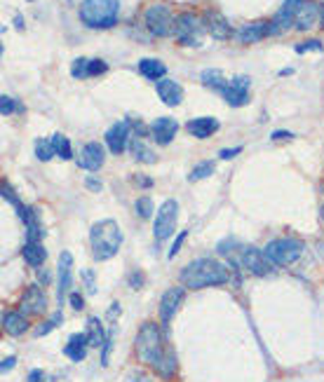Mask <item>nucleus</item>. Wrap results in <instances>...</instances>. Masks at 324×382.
I'll use <instances>...</instances> for the list:
<instances>
[{"mask_svg":"<svg viewBox=\"0 0 324 382\" xmlns=\"http://www.w3.org/2000/svg\"><path fill=\"white\" fill-rule=\"evenodd\" d=\"M134 347H136V357H139L144 363H149L160 378H164V380L174 378L176 355H174L172 347L164 343L162 328L158 326L155 322L141 324L139 333H136V340H134Z\"/></svg>","mask_w":324,"mask_h":382,"instance_id":"obj_1","label":"nucleus"},{"mask_svg":"<svg viewBox=\"0 0 324 382\" xmlns=\"http://www.w3.org/2000/svg\"><path fill=\"white\" fill-rule=\"evenodd\" d=\"M179 279L186 289L197 291L226 284L230 279V270L216 258H195L181 270Z\"/></svg>","mask_w":324,"mask_h":382,"instance_id":"obj_2","label":"nucleus"},{"mask_svg":"<svg viewBox=\"0 0 324 382\" xmlns=\"http://www.w3.org/2000/svg\"><path fill=\"white\" fill-rule=\"evenodd\" d=\"M89 247L94 260H111L122 247V230L113 218L99 221L89 227Z\"/></svg>","mask_w":324,"mask_h":382,"instance_id":"obj_3","label":"nucleus"},{"mask_svg":"<svg viewBox=\"0 0 324 382\" xmlns=\"http://www.w3.org/2000/svg\"><path fill=\"white\" fill-rule=\"evenodd\" d=\"M78 16L85 26L94 31L113 28L120 16V0H83Z\"/></svg>","mask_w":324,"mask_h":382,"instance_id":"obj_4","label":"nucleus"},{"mask_svg":"<svg viewBox=\"0 0 324 382\" xmlns=\"http://www.w3.org/2000/svg\"><path fill=\"white\" fill-rule=\"evenodd\" d=\"M303 242L296 237H280V239H272V242L266 244L263 254L266 258L270 260L275 267H287L294 265L296 260L303 256Z\"/></svg>","mask_w":324,"mask_h":382,"instance_id":"obj_5","label":"nucleus"},{"mask_svg":"<svg viewBox=\"0 0 324 382\" xmlns=\"http://www.w3.org/2000/svg\"><path fill=\"white\" fill-rule=\"evenodd\" d=\"M204 33H207V31H204V24H202L200 16H195L191 12L176 14L174 36H176V40H179L181 45H186V47H200Z\"/></svg>","mask_w":324,"mask_h":382,"instance_id":"obj_6","label":"nucleus"},{"mask_svg":"<svg viewBox=\"0 0 324 382\" xmlns=\"http://www.w3.org/2000/svg\"><path fill=\"white\" fill-rule=\"evenodd\" d=\"M144 24L146 28L153 33V36L158 38H167V36H174V28H176V16L172 10L167 8V5H151L149 10H146L144 14Z\"/></svg>","mask_w":324,"mask_h":382,"instance_id":"obj_7","label":"nucleus"},{"mask_svg":"<svg viewBox=\"0 0 324 382\" xmlns=\"http://www.w3.org/2000/svg\"><path fill=\"white\" fill-rule=\"evenodd\" d=\"M176 218H179V202L176 199H164L160 209H158V216L153 218V237H155L158 244L167 242L172 237Z\"/></svg>","mask_w":324,"mask_h":382,"instance_id":"obj_8","label":"nucleus"},{"mask_svg":"<svg viewBox=\"0 0 324 382\" xmlns=\"http://www.w3.org/2000/svg\"><path fill=\"white\" fill-rule=\"evenodd\" d=\"M240 260H242L244 270L252 272V275H257V277H270L272 272H275V265L266 258L263 251H259L254 247H242Z\"/></svg>","mask_w":324,"mask_h":382,"instance_id":"obj_9","label":"nucleus"},{"mask_svg":"<svg viewBox=\"0 0 324 382\" xmlns=\"http://www.w3.org/2000/svg\"><path fill=\"white\" fill-rule=\"evenodd\" d=\"M249 89H252V80L247 76H235L233 80H228L226 89L221 92V96L226 99V104L233 108H242L249 104Z\"/></svg>","mask_w":324,"mask_h":382,"instance_id":"obj_10","label":"nucleus"},{"mask_svg":"<svg viewBox=\"0 0 324 382\" xmlns=\"http://www.w3.org/2000/svg\"><path fill=\"white\" fill-rule=\"evenodd\" d=\"M129 132H132V124H129L127 120H120V122H116L113 127H108L104 141L113 155H122L129 148V144H132V141H129Z\"/></svg>","mask_w":324,"mask_h":382,"instance_id":"obj_11","label":"nucleus"},{"mask_svg":"<svg viewBox=\"0 0 324 382\" xmlns=\"http://www.w3.org/2000/svg\"><path fill=\"white\" fill-rule=\"evenodd\" d=\"M45 310H47V295H45V291L38 286V284H31V286L21 293L19 312L31 317V315H45Z\"/></svg>","mask_w":324,"mask_h":382,"instance_id":"obj_12","label":"nucleus"},{"mask_svg":"<svg viewBox=\"0 0 324 382\" xmlns=\"http://www.w3.org/2000/svg\"><path fill=\"white\" fill-rule=\"evenodd\" d=\"M56 277H59V282H56V298H59V305H64V298L66 295H71L68 293V291H71V279H73L71 251H61L59 265H56Z\"/></svg>","mask_w":324,"mask_h":382,"instance_id":"obj_13","label":"nucleus"},{"mask_svg":"<svg viewBox=\"0 0 324 382\" xmlns=\"http://www.w3.org/2000/svg\"><path fill=\"white\" fill-rule=\"evenodd\" d=\"M106 162V150L101 144H96V141H89V144H85L80 148V155H78V167L85 169V172H96V169H101Z\"/></svg>","mask_w":324,"mask_h":382,"instance_id":"obj_14","label":"nucleus"},{"mask_svg":"<svg viewBox=\"0 0 324 382\" xmlns=\"http://www.w3.org/2000/svg\"><path fill=\"white\" fill-rule=\"evenodd\" d=\"M184 295H186V291L184 286H172V289H167L162 293V298H160V322H162V326H167L169 322H172V317L179 312V307L181 303H184Z\"/></svg>","mask_w":324,"mask_h":382,"instance_id":"obj_15","label":"nucleus"},{"mask_svg":"<svg viewBox=\"0 0 324 382\" xmlns=\"http://www.w3.org/2000/svg\"><path fill=\"white\" fill-rule=\"evenodd\" d=\"M303 0H284L280 12L270 19V28H272V36H280V33L289 31V26H294V19H296V12L301 8Z\"/></svg>","mask_w":324,"mask_h":382,"instance_id":"obj_16","label":"nucleus"},{"mask_svg":"<svg viewBox=\"0 0 324 382\" xmlns=\"http://www.w3.org/2000/svg\"><path fill=\"white\" fill-rule=\"evenodd\" d=\"M202 24H204V31H207L214 40H228L230 36H235L228 19L221 12H216V10H207V12L202 14Z\"/></svg>","mask_w":324,"mask_h":382,"instance_id":"obj_17","label":"nucleus"},{"mask_svg":"<svg viewBox=\"0 0 324 382\" xmlns=\"http://www.w3.org/2000/svg\"><path fill=\"white\" fill-rule=\"evenodd\" d=\"M272 36V28H270V21H254V24H244L235 31V38L237 43L242 45H252V43H259V40Z\"/></svg>","mask_w":324,"mask_h":382,"instance_id":"obj_18","label":"nucleus"},{"mask_svg":"<svg viewBox=\"0 0 324 382\" xmlns=\"http://www.w3.org/2000/svg\"><path fill=\"white\" fill-rule=\"evenodd\" d=\"M179 132V122L174 117H158L151 122V136L158 146H169Z\"/></svg>","mask_w":324,"mask_h":382,"instance_id":"obj_19","label":"nucleus"},{"mask_svg":"<svg viewBox=\"0 0 324 382\" xmlns=\"http://www.w3.org/2000/svg\"><path fill=\"white\" fill-rule=\"evenodd\" d=\"M17 214H19L21 223H24V227H26V242H38V244H41L43 237H45V230H43L41 218H38V211L24 204L21 209H17Z\"/></svg>","mask_w":324,"mask_h":382,"instance_id":"obj_20","label":"nucleus"},{"mask_svg":"<svg viewBox=\"0 0 324 382\" xmlns=\"http://www.w3.org/2000/svg\"><path fill=\"white\" fill-rule=\"evenodd\" d=\"M155 92H158V96H160L162 104L169 108H176L181 101H184V87H181L176 80L162 78L160 82H155Z\"/></svg>","mask_w":324,"mask_h":382,"instance_id":"obj_21","label":"nucleus"},{"mask_svg":"<svg viewBox=\"0 0 324 382\" xmlns=\"http://www.w3.org/2000/svg\"><path fill=\"white\" fill-rule=\"evenodd\" d=\"M317 21H320V5L310 3V0H303L296 12V19H294V28H299V31H310Z\"/></svg>","mask_w":324,"mask_h":382,"instance_id":"obj_22","label":"nucleus"},{"mask_svg":"<svg viewBox=\"0 0 324 382\" xmlns=\"http://www.w3.org/2000/svg\"><path fill=\"white\" fill-rule=\"evenodd\" d=\"M87 347H89L87 333H73L64 345V355L71 359V361H83V359L87 357Z\"/></svg>","mask_w":324,"mask_h":382,"instance_id":"obj_23","label":"nucleus"},{"mask_svg":"<svg viewBox=\"0 0 324 382\" xmlns=\"http://www.w3.org/2000/svg\"><path fill=\"white\" fill-rule=\"evenodd\" d=\"M3 328H5V333L8 335L19 338V335H24L28 330V319H26V315H21V312L5 310L3 312Z\"/></svg>","mask_w":324,"mask_h":382,"instance_id":"obj_24","label":"nucleus"},{"mask_svg":"<svg viewBox=\"0 0 324 382\" xmlns=\"http://www.w3.org/2000/svg\"><path fill=\"white\" fill-rule=\"evenodd\" d=\"M188 134H193L195 139H209L212 134L219 132V120L216 117H195L186 124Z\"/></svg>","mask_w":324,"mask_h":382,"instance_id":"obj_25","label":"nucleus"},{"mask_svg":"<svg viewBox=\"0 0 324 382\" xmlns=\"http://www.w3.org/2000/svg\"><path fill=\"white\" fill-rule=\"evenodd\" d=\"M136 71H139L146 80H153V82H160V80L167 76V66H164L160 59H141L139 64H136Z\"/></svg>","mask_w":324,"mask_h":382,"instance_id":"obj_26","label":"nucleus"},{"mask_svg":"<svg viewBox=\"0 0 324 382\" xmlns=\"http://www.w3.org/2000/svg\"><path fill=\"white\" fill-rule=\"evenodd\" d=\"M21 256H24L26 265L41 270L43 263L47 260V249H45L43 244H38V242H26L24 249H21Z\"/></svg>","mask_w":324,"mask_h":382,"instance_id":"obj_27","label":"nucleus"},{"mask_svg":"<svg viewBox=\"0 0 324 382\" xmlns=\"http://www.w3.org/2000/svg\"><path fill=\"white\" fill-rule=\"evenodd\" d=\"M87 338H89V345L92 347H104L108 343V333L104 328V324H101L99 317H89L87 319Z\"/></svg>","mask_w":324,"mask_h":382,"instance_id":"obj_28","label":"nucleus"},{"mask_svg":"<svg viewBox=\"0 0 324 382\" xmlns=\"http://www.w3.org/2000/svg\"><path fill=\"white\" fill-rule=\"evenodd\" d=\"M200 80H202V85L207 89H214V92H224L226 89V85H228V80L224 78V73L219 71V68H204V71L200 73Z\"/></svg>","mask_w":324,"mask_h":382,"instance_id":"obj_29","label":"nucleus"},{"mask_svg":"<svg viewBox=\"0 0 324 382\" xmlns=\"http://www.w3.org/2000/svg\"><path fill=\"white\" fill-rule=\"evenodd\" d=\"M129 153H132V157L141 164H155L158 162L155 153L144 144V139H134L132 144H129Z\"/></svg>","mask_w":324,"mask_h":382,"instance_id":"obj_30","label":"nucleus"},{"mask_svg":"<svg viewBox=\"0 0 324 382\" xmlns=\"http://www.w3.org/2000/svg\"><path fill=\"white\" fill-rule=\"evenodd\" d=\"M33 150H36V157L41 159V162H50L52 157H56L52 139H36V144H33Z\"/></svg>","mask_w":324,"mask_h":382,"instance_id":"obj_31","label":"nucleus"},{"mask_svg":"<svg viewBox=\"0 0 324 382\" xmlns=\"http://www.w3.org/2000/svg\"><path fill=\"white\" fill-rule=\"evenodd\" d=\"M214 169H216V164L212 162V159H204V162H197L195 167L191 169V174H188V181H191V183H195V181L209 179V176L214 174Z\"/></svg>","mask_w":324,"mask_h":382,"instance_id":"obj_32","label":"nucleus"},{"mask_svg":"<svg viewBox=\"0 0 324 382\" xmlns=\"http://www.w3.org/2000/svg\"><path fill=\"white\" fill-rule=\"evenodd\" d=\"M52 144H54L56 157H61V159H71V157H73L71 141H68L64 134H54V136H52Z\"/></svg>","mask_w":324,"mask_h":382,"instance_id":"obj_33","label":"nucleus"},{"mask_svg":"<svg viewBox=\"0 0 324 382\" xmlns=\"http://www.w3.org/2000/svg\"><path fill=\"white\" fill-rule=\"evenodd\" d=\"M153 199L151 197H139L134 202V211H136V216H139L141 221H151L153 218Z\"/></svg>","mask_w":324,"mask_h":382,"instance_id":"obj_34","label":"nucleus"},{"mask_svg":"<svg viewBox=\"0 0 324 382\" xmlns=\"http://www.w3.org/2000/svg\"><path fill=\"white\" fill-rule=\"evenodd\" d=\"M87 71H89V59H85V56H80V59H76L71 64V76L73 78H89L87 76Z\"/></svg>","mask_w":324,"mask_h":382,"instance_id":"obj_35","label":"nucleus"},{"mask_svg":"<svg viewBox=\"0 0 324 382\" xmlns=\"http://www.w3.org/2000/svg\"><path fill=\"white\" fill-rule=\"evenodd\" d=\"M17 111H21V106L17 104V101L12 99V96H8V94L0 96V113H3L5 117L12 115V113H17Z\"/></svg>","mask_w":324,"mask_h":382,"instance_id":"obj_36","label":"nucleus"},{"mask_svg":"<svg viewBox=\"0 0 324 382\" xmlns=\"http://www.w3.org/2000/svg\"><path fill=\"white\" fill-rule=\"evenodd\" d=\"M59 322H61V312H56V315H54L52 319H50V322L41 324V326L36 328V333H33V335H36V338H43V335H47L50 330H52V328H54V326H56V324H59Z\"/></svg>","mask_w":324,"mask_h":382,"instance_id":"obj_37","label":"nucleus"},{"mask_svg":"<svg viewBox=\"0 0 324 382\" xmlns=\"http://www.w3.org/2000/svg\"><path fill=\"white\" fill-rule=\"evenodd\" d=\"M322 49H324L322 40H308V43L296 45V52H299V54H305V52H322Z\"/></svg>","mask_w":324,"mask_h":382,"instance_id":"obj_38","label":"nucleus"},{"mask_svg":"<svg viewBox=\"0 0 324 382\" xmlns=\"http://www.w3.org/2000/svg\"><path fill=\"white\" fill-rule=\"evenodd\" d=\"M106 71H108V64L104 59H89V71H87L89 78L101 76V73H106Z\"/></svg>","mask_w":324,"mask_h":382,"instance_id":"obj_39","label":"nucleus"},{"mask_svg":"<svg viewBox=\"0 0 324 382\" xmlns=\"http://www.w3.org/2000/svg\"><path fill=\"white\" fill-rule=\"evenodd\" d=\"M83 282H85V289H87V293H96V277H94V270H83Z\"/></svg>","mask_w":324,"mask_h":382,"instance_id":"obj_40","label":"nucleus"},{"mask_svg":"<svg viewBox=\"0 0 324 382\" xmlns=\"http://www.w3.org/2000/svg\"><path fill=\"white\" fill-rule=\"evenodd\" d=\"M186 237H188V232H179V235H176V242L172 244V249H169V256H167V258L169 260H172V258H176V254H179V251H181V247H184V242H186Z\"/></svg>","mask_w":324,"mask_h":382,"instance_id":"obj_41","label":"nucleus"},{"mask_svg":"<svg viewBox=\"0 0 324 382\" xmlns=\"http://www.w3.org/2000/svg\"><path fill=\"white\" fill-rule=\"evenodd\" d=\"M125 382H153V378L149 373H144V370H132V373L125 378Z\"/></svg>","mask_w":324,"mask_h":382,"instance_id":"obj_42","label":"nucleus"},{"mask_svg":"<svg viewBox=\"0 0 324 382\" xmlns=\"http://www.w3.org/2000/svg\"><path fill=\"white\" fill-rule=\"evenodd\" d=\"M26 382H50V378H47V373H45V370L33 368L31 373L26 375Z\"/></svg>","mask_w":324,"mask_h":382,"instance_id":"obj_43","label":"nucleus"},{"mask_svg":"<svg viewBox=\"0 0 324 382\" xmlns=\"http://www.w3.org/2000/svg\"><path fill=\"white\" fill-rule=\"evenodd\" d=\"M68 303H71L73 310L80 312L83 307H85V298H83V293H78V291H76V293H71V295H68Z\"/></svg>","mask_w":324,"mask_h":382,"instance_id":"obj_44","label":"nucleus"},{"mask_svg":"<svg viewBox=\"0 0 324 382\" xmlns=\"http://www.w3.org/2000/svg\"><path fill=\"white\" fill-rule=\"evenodd\" d=\"M129 286L132 289L144 286V272H132V275H129Z\"/></svg>","mask_w":324,"mask_h":382,"instance_id":"obj_45","label":"nucleus"},{"mask_svg":"<svg viewBox=\"0 0 324 382\" xmlns=\"http://www.w3.org/2000/svg\"><path fill=\"white\" fill-rule=\"evenodd\" d=\"M85 186H87V190H92V192H101V181L96 179V176H87V179H85Z\"/></svg>","mask_w":324,"mask_h":382,"instance_id":"obj_46","label":"nucleus"},{"mask_svg":"<svg viewBox=\"0 0 324 382\" xmlns=\"http://www.w3.org/2000/svg\"><path fill=\"white\" fill-rule=\"evenodd\" d=\"M240 153H242L240 146H237V148H224V150L219 153V157H221V159H233L235 155H240Z\"/></svg>","mask_w":324,"mask_h":382,"instance_id":"obj_47","label":"nucleus"},{"mask_svg":"<svg viewBox=\"0 0 324 382\" xmlns=\"http://www.w3.org/2000/svg\"><path fill=\"white\" fill-rule=\"evenodd\" d=\"M270 139L272 141H287V139H294V134L292 132H284V129H277V132L270 134Z\"/></svg>","mask_w":324,"mask_h":382,"instance_id":"obj_48","label":"nucleus"},{"mask_svg":"<svg viewBox=\"0 0 324 382\" xmlns=\"http://www.w3.org/2000/svg\"><path fill=\"white\" fill-rule=\"evenodd\" d=\"M38 284H45V286H50V284H52V275H50L47 270H38Z\"/></svg>","mask_w":324,"mask_h":382,"instance_id":"obj_49","label":"nucleus"},{"mask_svg":"<svg viewBox=\"0 0 324 382\" xmlns=\"http://www.w3.org/2000/svg\"><path fill=\"white\" fill-rule=\"evenodd\" d=\"M14 366H17V359L8 357V359H3V363H0V370H3V373H8V370H12Z\"/></svg>","mask_w":324,"mask_h":382,"instance_id":"obj_50","label":"nucleus"},{"mask_svg":"<svg viewBox=\"0 0 324 382\" xmlns=\"http://www.w3.org/2000/svg\"><path fill=\"white\" fill-rule=\"evenodd\" d=\"M136 186H141V188H153V179H149V176H136Z\"/></svg>","mask_w":324,"mask_h":382,"instance_id":"obj_51","label":"nucleus"},{"mask_svg":"<svg viewBox=\"0 0 324 382\" xmlns=\"http://www.w3.org/2000/svg\"><path fill=\"white\" fill-rule=\"evenodd\" d=\"M320 24H322V28H324V3L320 5Z\"/></svg>","mask_w":324,"mask_h":382,"instance_id":"obj_52","label":"nucleus"},{"mask_svg":"<svg viewBox=\"0 0 324 382\" xmlns=\"http://www.w3.org/2000/svg\"><path fill=\"white\" fill-rule=\"evenodd\" d=\"M294 68H284V71H280V76H292Z\"/></svg>","mask_w":324,"mask_h":382,"instance_id":"obj_53","label":"nucleus"},{"mask_svg":"<svg viewBox=\"0 0 324 382\" xmlns=\"http://www.w3.org/2000/svg\"><path fill=\"white\" fill-rule=\"evenodd\" d=\"M320 251H322V254H324V244H320Z\"/></svg>","mask_w":324,"mask_h":382,"instance_id":"obj_54","label":"nucleus"},{"mask_svg":"<svg viewBox=\"0 0 324 382\" xmlns=\"http://www.w3.org/2000/svg\"><path fill=\"white\" fill-rule=\"evenodd\" d=\"M322 221H324V207H322Z\"/></svg>","mask_w":324,"mask_h":382,"instance_id":"obj_55","label":"nucleus"},{"mask_svg":"<svg viewBox=\"0 0 324 382\" xmlns=\"http://www.w3.org/2000/svg\"><path fill=\"white\" fill-rule=\"evenodd\" d=\"M28 3H33V0H28Z\"/></svg>","mask_w":324,"mask_h":382,"instance_id":"obj_56","label":"nucleus"}]
</instances>
